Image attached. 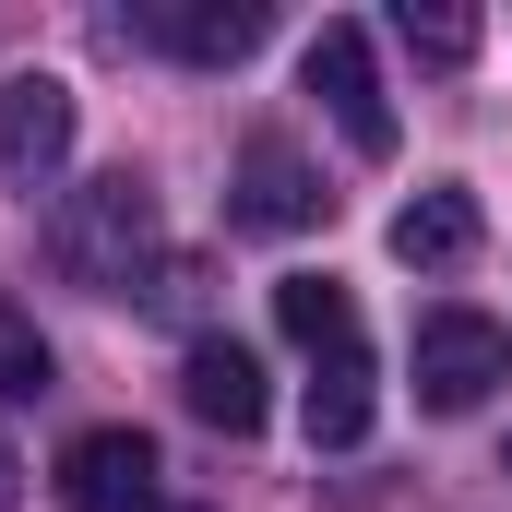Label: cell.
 <instances>
[{
	"instance_id": "obj_1",
	"label": "cell",
	"mask_w": 512,
	"mask_h": 512,
	"mask_svg": "<svg viewBox=\"0 0 512 512\" xmlns=\"http://www.w3.org/2000/svg\"><path fill=\"white\" fill-rule=\"evenodd\" d=\"M48 251H60V274H72V286L120 298L131 274H143V251H155V191H143L131 167L84 179V191L60 203V227H48Z\"/></svg>"
},
{
	"instance_id": "obj_2",
	"label": "cell",
	"mask_w": 512,
	"mask_h": 512,
	"mask_svg": "<svg viewBox=\"0 0 512 512\" xmlns=\"http://www.w3.org/2000/svg\"><path fill=\"white\" fill-rule=\"evenodd\" d=\"M501 382H512V334L489 310H429L417 322V405L429 417H477Z\"/></svg>"
},
{
	"instance_id": "obj_3",
	"label": "cell",
	"mask_w": 512,
	"mask_h": 512,
	"mask_svg": "<svg viewBox=\"0 0 512 512\" xmlns=\"http://www.w3.org/2000/svg\"><path fill=\"white\" fill-rule=\"evenodd\" d=\"M334 215V191L310 179V155L286 143V131H251L239 143V179H227V227L239 239H298V227H322Z\"/></svg>"
},
{
	"instance_id": "obj_4",
	"label": "cell",
	"mask_w": 512,
	"mask_h": 512,
	"mask_svg": "<svg viewBox=\"0 0 512 512\" xmlns=\"http://www.w3.org/2000/svg\"><path fill=\"white\" fill-rule=\"evenodd\" d=\"M298 72H310V96L334 108L346 155H370V167H382V155H393V96H382V72H370V36H358V24H322Z\"/></svg>"
},
{
	"instance_id": "obj_5",
	"label": "cell",
	"mask_w": 512,
	"mask_h": 512,
	"mask_svg": "<svg viewBox=\"0 0 512 512\" xmlns=\"http://www.w3.org/2000/svg\"><path fill=\"white\" fill-rule=\"evenodd\" d=\"M72 120H84V108H72L60 72H12V84H0V179H12V191H48V179L72 167Z\"/></svg>"
},
{
	"instance_id": "obj_6",
	"label": "cell",
	"mask_w": 512,
	"mask_h": 512,
	"mask_svg": "<svg viewBox=\"0 0 512 512\" xmlns=\"http://www.w3.org/2000/svg\"><path fill=\"white\" fill-rule=\"evenodd\" d=\"M155 441L143 429H84L60 453V512H155Z\"/></svg>"
},
{
	"instance_id": "obj_7",
	"label": "cell",
	"mask_w": 512,
	"mask_h": 512,
	"mask_svg": "<svg viewBox=\"0 0 512 512\" xmlns=\"http://www.w3.org/2000/svg\"><path fill=\"white\" fill-rule=\"evenodd\" d=\"M167 60H191V72H227V60H251L262 36H274V12L262 0H143L131 12Z\"/></svg>"
},
{
	"instance_id": "obj_8",
	"label": "cell",
	"mask_w": 512,
	"mask_h": 512,
	"mask_svg": "<svg viewBox=\"0 0 512 512\" xmlns=\"http://www.w3.org/2000/svg\"><path fill=\"white\" fill-rule=\"evenodd\" d=\"M179 405L203 417V429H227V441H251L262 417H274V393H262V358L239 334H191V358H179Z\"/></svg>"
},
{
	"instance_id": "obj_9",
	"label": "cell",
	"mask_w": 512,
	"mask_h": 512,
	"mask_svg": "<svg viewBox=\"0 0 512 512\" xmlns=\"http://www.w3.org/2000/svg\"><path fill=\"white\" fill-rule=\"evenodd\" d=\"M370 382H382L370 346H334V358L310 370V441H322V453H358V441H370V405H382Z\"/></svg>"
},
{
	"instance_id": "obj_10",
	"label": "cell",
	"mask_w": 512,
	"mask_h": 512,
	"mask_svg": "<svg viewBox=\"0 0 512 512\" xmlns=\"http://www.w3.org/2000/svg\"><path fill=\"white\" fill-rule=\"evenodd\" d=\"M477 203L465 191H417L405 215H393V262H417V274H453V262H477Z\"/></svg>"
},
{
	"instance_id": "obj_11",
	"label": "cell",
	"mask_w": 512,
	"mask_h": 512,
	"mask_svg": "<svg viewBox=\"0 0 512 512\" xmlns=\"http://www.w3.org/2000/svg\"><path fill=\"white\" fill-rule=\"evenodd\" d=\"M477 36H489V24H477L465 0H393V48H405V60H429V72H465V60H477Z\"/></svg>"
},
{
	"instance_id": "obj_12",
	"label": "cell",
	"mask_w": 512,
	"mask_h": 512,
	"mask_svg": "<svg viewBox=\"0 0 512 512\" xmlns=\"http://www.w3.org/2000/svg\"><path fill=\"white\" fill-rule=\"evenodd\" d=\"M274 322L310 346V358H334V346H358V298L334 286V274H286L274 286Z\"/></svg>"
},
{
	"instance_id": "obj_13",
	"label": "cell",
	"mask_w": 512,
	"mask_h": 512,
	"mask_svg": "<svg viewBox=\"0 0 512 512\" xmlns=\"http://www.w3.org/2000/svg\"><path fill=\"white\" fill-rule=\"evenodd\" d=\"M0 393H12V405H36V393H48V334H36L12 298H0Z\"/></svg>"
},
{
	"instance_id": "obj_14",
	"label": "cell",
	"mask_w": 512,
	"mask_h": 512,
	"mask_svg": "<svg viewBox=\"0 0 512 512\" xmlns=\"http://www.w3.org/2000/svg\"><path fill=\"white\" fill-rule=\"evenodd\" d=\"M143 298H155V310H203V262H167V274H155Z\"/></svg>"
},
{
	"instance_id": "obj_15",
	"label": "cell",
	"mask_w": 512,
	"mask_h": 512,
	"mask_svg": "<svg viewBox=\"0 0 512 512\" xmlns=\"http://www.w3.org/2000/svg\"><path fill=\"white\" fill-rule=\"evenodd\" d=\"M0 512H24V465H12V441H0Z\"/></svg>"
},
{
	"instance_id": "obj_16",
	"label": "cell",
	"mask_w": 512,
	"mask_h": 512,
	"mask_svg": "<svg viewBox=\"0 0 512 512\" xmlns=\"http://www.w3.org/2000/svg\"><path fill=\"white\" fill-rule=\"evenodd\" d=\"M155 512H203V501H155Z\"/></svg>"
}]
</instances>
